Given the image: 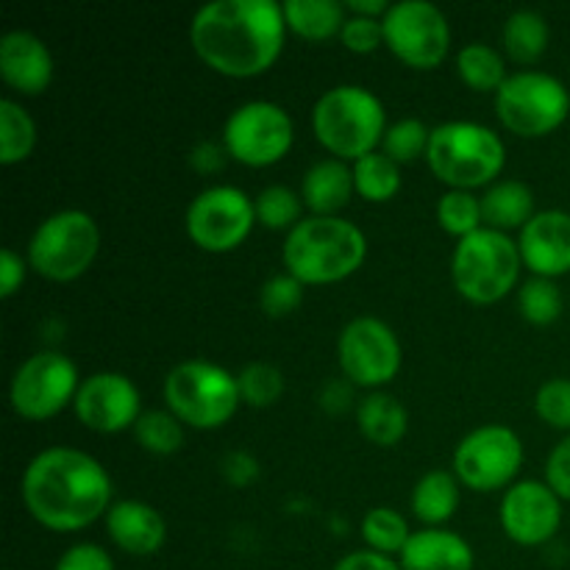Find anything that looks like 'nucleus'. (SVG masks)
<instances>
[{"label": "nucleus", "instance_id": "f8f14e48", "mask_svg": "<svg viewBox=\"0 0 570 570\" xmlns=\"http://www.w3.org/2000/svg\"><path fill=\"white\" fill-rule=\"evenodd\" d=\"M384 48L412 70H434L451 50L449 17L429 0L390 3L382 20Z\"/></svg>", "mask_w": 570, "mask_h": 570}, {"label": "nucleus", "instance_id": "9d476101", "mask_svg": "<svg viewBox=\"0 0 570 570\" xmlns=\"http://www.w3.org/2000/svg\"><path fill=\"white\" fill-rule=\"evenodd\" d=\"M81 382L70 356L61 351H37L11 376L9 404L22 421H50L72 406Z\"/></svg>", "mask_w": 570, "mask_h": 570}, {"label": "nucleus", "instance_id": "2eb2a0df", "mask_svg": "<svg viewBox=\"0 0 570 570\" xmlns=\"http://www.w3.org/2000/svg\"><path fill=\"white\" fill-rule=\"evenodd\" d=\"M340 371L354 387L382 390L401 373V340L384 321L371 315L345 323L337 340Z\"/></svg>", "mask_w": 570, "mask_h": 570}, {"label": "nucleus", "instance_id": "6e6552de", "mask_svg": "<svg viewBox=\"0 0 570 570\" xmlns=\"http://www.w3.org/2000/svg\"><path fill=\"white\" fill-rule=\"evenodd\" d=\"M100 250V228L89 212L61 209L33 228L26 262L37 276L67 284L95 265Z\"/></svg>", "mask_w": 570, "mask_h": 570}, {"label": "nucleus", "instance_id": "20e7f679", "mask_svg": "<svg viewBox=\"0 0 570 570\" xmlns=\"http://www.w3.org/2000/svg\"><path fill=\"white\" fill-rule=\"evenodd\" d=\"M315 139L340 161L354 165L362 156L382 148L387 134V111L376 92L360 83L326 89L312 109Z\"/></svg>", "mask_w": 570, "mask_h": 570}, {"label": "nucleus", "instance_id": "ea45409f", "mask_svg": "<svg viewBox=\"0 0 570 570\" xmlns=\"http://www.w3.org/2000/svg\"><path fill=\"white\" fill-rule=\"evenodd\" d=\"M340 42L345 45V50H351V53L356 56L376 53V50L384 45L382 20L348 14V20H345L343 26V33H340Z\"/></svg>", "mask_w": 570, "mask_h": 570}, {"label": "nucleus", "instance_id": "b1692460", "mask_svg": "<svg viewBox=\"0 0 570 570\" xmlns=\"http://www.w3.org/2000/svg\"><path fill=\"white\" fill-rule=\"evenodd\" d=\"M356 426L367 443L379 445V449H393L406 438L410 412L395 395L373 390L356 406Z\"/></svg>", "mask_w": 570, "mask_h": 570}, {"label": "nucleus", "instance_id": "a878e982", "mask_svg": "<svg viewBox=\"0 0 570 570\" xmlns=\"http://www.w3.org/2000/svg\"><path fill=\"white\" fill-rule=\"evenodd\" d=\"M287 31L306 42H328L343 33L348 9L337 0H287L282 3Z\"/></svg>", "mask_w": 570, "mask_h": 570}, {"label": "nucleus", "instance_id": "f257e3e1", "mask_svg": "<svg viewBox=\"0 0 570 570\" xmlns=\"http://www.w3.org/2000/svg\"><path fill=\"white\" fill-rule=\"evenodd\" d=\"M287 39L284 9L276 0H215L189 22V45L212 72L226 78L265 76Z\"/></svg>", "mask_w": 570, "mask_h": 570}, {"label": "nucleus", "instance_id": "f704fd0d", "mask_svg": "<svg viewBox=\"0 0 570 570\" xmlns=\"http://www.w3.org/2000/svg\"><path fill=\"white\" fill-rule=\"evenodd\" d=\"M239 399L250 410H267L284 395V376L271 362H250L237 373Z\"/></svg>", "mask_w": 570, "mask_h": 570}, {"label": "nucleus", "instance_id": "cd10ccee", "mask_svg": "<svg viewBox=\"0 0 570 570\" xmlns=\"http://www.w3.org/2000/svg\"><path fill=\"white\" fill-rule=\"evenodd\" d=\"M456 76L473 92L495 95L504 87L510 72H507V59L499 50L484 42H471L456 53Z\"/></svg>", "mask_w": 570, "mask_h": 570}, {"label": "nucleus", "instance_id": "ddd939ff", "mask_svg": "<svg viewBox=\"0 0 570 570\" xmlns=\"http://www.w3.org/2000/svg\"><path fill=\"white\" fill-rule=\"evenodd\" d=\"M523 468V443L510 426L488 423L460 440L454 451V473L473 493L510 490Z\"/></svg>", "mask_w": 570, "mask_h": 570}, {"label": "nucleus", "instance_id": "4be33fe9", "mask_svg": "<svg viewBox=\"0 0 570 570\" xmlns=\"http://www.w3.org/2000/svg\"><path fill=\"white\" fill-rule=\"evenodd\" d=\"M354 193V170L334 156L315 161L301 181V198L315 217H340Z\"/></svg>", "mask_w": 570, "mask_h": 570}, {"label": "nucleus", "instance_id": "393cba45", "mask_svg": "<svg viewBox=\"0 0 570 570\" xmlns=\"http://www.w3.org/2000/svg\"><path fill=\"white\" fill-rule=\"evenodd\" d=\"M462 482L451 471H429L412 490V512L426 529H443L460 510Z\"/></svg>", "mask_w": 570, "mask_h": 570}, {"label": "nucleus", "instance_id": "aec40b11", "mask_svg": "<svg viewBox=\"0 0 570 570\" xmlns=\"http://www.w3.org/2000/svg\"><path fill=\"white\" fill-rule=\"evenodd\" d=\"M104 521L111 543L131 557L156 554L167 540L165 518L156 507L145 504V501H115Z\"/></svg>", "mask_w": 570, "mask_h": 570}, {"label": "nucleus", "instance_id": "7c9ffc66", "mask_svg": "<svg viewBox=\"0 0 570 570\" xmlns=\"http://www.w3.org/2000/svg\"><path fill=\"white\" fill-rule=\"evenodd\" d=\"M410 538V523L393 507H373L362 518V540L376 554L401 557V551L406 549Z\"/></svg>", "mask_w": 570, "mask_h": 570}, {"label": "nucleus", "instance_id": "37998d69", "mask_svg": "<svg viewBox=\"0 0 570 570\" xmlns=\"http://www.w3.org/2000/svg\"><path fill=\"white\" fill-rule=\"evenodd\" d=\"M220 473L234 488H250L259 479V462L248 451H232V454L223 456Z\"/></svg>", "mask_w": 570, "mask_h": 570}, {"label": "nucleus", "instance_id": "c03bdc74", "mask_svg": "<svg viewBox=\"0 0 570 570\" xmlns=\"http://www.w3.org/2000/svg\"><path fill=\"white\" fill-rule=\"evenodd\" d=\"M28 262L14 248H3L0 254V298H14L26 282Z\"/></svg>", "mask_w": 570, "mask_h": 570}, {"label": "nucleus", "instance_id": "72a5a7b5", "mask_svg": "<svg viewBox=\"0 0 570 570\" xmlns=\"http://www.w3.org/2000/svg\"><path fill=\"white\" fill-rule=\"evenodd\" d=\"M438 223L445 234L456 237V243L471 237L479 228H484L482 198H476L473 193H465V189H449L438 200Z\"/></svg>", "mask_w": 570, "mask_h": 570}, {"label": "nucleus", "instance_id": "4c0bfd02", "mask_svg": "<svg viewBox=\"0 0 570 570\" xmlns=\"http://www.w3.org/2000/svg\"><path fill=\"white\" fill-rule=\"evenodd\" d=\"M304 304V284L289 273H278V276L267 278L259 289V309L273 321L295 315Z\"/></svg>", "mask_w": 570, "mask_h": 570}, {"label": "nucleus", "instance_id": "9b49d317", "mask_svg": "<svg viewBox=\"0 0 570 570\" xmlns=\"http://www.w3.org/2000/svg\"><path fill=\"white\" fill-rule=\"evenodd\" d=\"M295 142L293 117L273 100H248L228 115L223 126V148L245 167H273Z\"/></svg>", "mask_w": 570, "mask_h": 570}, {"label": "nucleus", "instance_id": "de8ad7c7", "mask_svg": "<svg viewBox=\"0 0 570 570\" xmlns=\"http://www.w3.org/2000/svg\"><path fill=\"white\" fill-rule=\"evenodd\" d=\"M351 387L354 384L345 379V382H328L326 387H323L321 393V406L326 412H332V415H340V412H345L351 406Z\"/></svg>", "mask_w": 570, "mask_h": 570}, {"label": "nucleus", "instance_id": "a19ab883", "mask_svg": "<svg viewBox=\"0 0 570 570\" xmlns=\"http://www.w3.org/2000/svg\"><path fill=\"white\" fill-rule=\"evenodd\" d=\"M53 570H117L109 551L98 543H76L59 557Z\"/></svg>", "mask_w": 570, "mask_h": 570}, {"label": "nucleus", "instance_id": "f03ea898", "mask_svg": "<svg viewBox=\"0 0 570 570\" xmlns=\"http://www.w3.org/2000/svg\"><path fill=\"white\" fill-rule=\"evenodd\" d=\"M111 493L109 471L92 454L70 445L39 451L20 482L28 515L50 532H81L106 518L115 504Z\"/></svg>", "mask_w": 570, "mask_h": 570}, {"label": "nucleus", "instance_id": "58836bf2", "mask_svg": "<svg viewBox=\"0 0 570 570\" xmlns=\"http://www.w3.org/2000/svg\"><path fill=\"white\" fill-rule=\"evenodd\" d=\"M534 412L546 426L570 434V379H549L540 384Z\"/></svg>", "mask_w": 570, "mask_h": 570}, {"label": "nucleus", "instance_id": "a211bd4d", "mask_svg": "<svg viewBox=\"0 0 570 570\" xmlns=\"http://www.w3.org/2000/svg\"><path fill=\"white\" fill-rule=\"evenodd\" d=\"M523 267L538 278H560L570 273V215L560 209L538 212L518 234Z\"/></svg>", "mask_w": 570, "mask_h": 570}, {"label": "nucleus", "instance_id": "f3484780", "mask_svg": "<svg viewBox=\"0 0 570 570\" xmlns=\"http://www.w3.org/2000/svg\"><path fill=\"white\" fill-rule=\"evenodd\" d=\"M501 529L512 543L523 549L543 546L560 532L562 527V499L546 482H515L504 490L499 510Z\"/></svg>", "mask_w": 570, "mask_h": 570}, {"label": "nucleus", "instance_id": "4468645a", "mask_svg": "<svg viewBox=\"0 0 570 570\" xmlns=\"http://www.w3.org/2000/svg\"><path fill=\"white\" fill-rule=\"evenodd\" d=\"M184 226L193 245L206 254H232L254 232V198H248L239 187L217 184L189 200Z\"/></svg>", "mask_w": 570, "mask_h": 570}, {"label": "nucleus", "instance_id": "bb28decb", "mask_svg": "<svg viewBox=\"0 0 570 570\" xmlns=\"http://www.w3.org/2000/svg\"><path fill=\"white\" fill-rule=\"evenodd\" d=\"M549 22H546V17L540 11L532 9H521L515 14H510L504 28H501L504 56L521 67L538 65L546 50H549Z\"/></svg>", "mask_w": 570, "mask_h": 570}, {"label": "nucleus", "instance_id": "09e8293b", "mask_svg": "<svg viewBox=\"0 0 570 570\" xmlns=\"http://www.w3.org/2000/svg\"><path fill=\"white\" fill-rule=\"evenodd\" d=\"M345 9H348V14L354 17H373V20H384V14L390 11V3H384V0H348Z\"/></svg>", "mask_w": 570, "mask_h": 570}, {"label": "nucleus", "instance_id": "e433bc0d", "mask_svg": "<svg viewBox=\"0 0 570 570\" xmlns=\"http://www.w3.org/2000/svg\"><path fill=\"white\" fill-rule=\"evenodd\" d=\"M429 137H432V128L426 122L417 120V117H404V120L387 126V134H384L379 150L387 154L395 165H412L421 156L426 159Z\"/></svg>", "mask_w": 570, "mask_h": 570}, {"label": "nucleus", "instance_id": "412c9836", "mask_svg": "<svg viewBox=\"0 0 570 570\" xmlns=\"http://www.w3.org/2000/svg\"><path fill=\"white\" fill-rule=\"evenodd\" d=\"M401 570H473L471 543L451 529H421L399 557Z\"/></svg>", "mask_w": 570, "mask_h": 570}, {"label": "nucleus", "instance_id": "423d86ee", "mask_svg": "<svg viewBox=\"0 0 570 570\" xmlns=\"http://www.w3.org/2000/svg\"><path fill=\"white\" fill-rule=\"evenodd\" d=\"M165 404L184 426L215 432L237 415L239 384L234 373L209 360H184L165 376Z\"/></svg>", "mask_w": 570, "mask_h": 570}, {"label": "nucleus", "instance_id": "0eeeda50", "mask_svg": "<svg viewBox=\"0 0 570 570\" xmlns=\"http://www.w3.org/2000/svg\"><path fill=\"white\" fill-rule=\"evenodd\" d=\"M521 250L510 234L479 228L471 237L460 239L451 256V278L456 293L476 306L504 301L521 278Z\"/></svg>", "mask_w": 570, "mask_h": 570}, {"label": "nucleus", "instance_id": "6ab92c4d", "mask_svg": "<svg viewBox=\"0 0 570 570\" xmlns=\"http://www.w3.org/2000/svg\"><path fill=\"white\" fill-rule=\"evenodd\" d=\"M0 78L22 98H37L53 81L50 48L31 31H9L0 39Z\"/></svg>", "mask_w": 570, "mask_h": 570}, {"label": "nucleus", "instance_id": "1a4fd4ad", "mask_svg": "<svg viewBox=\"0 0 570 570\" xmlns=\"http://www.w3.org/2000/svg\"><path fill=\"white\" fill-rule=\"evenodd\" d=\"M495 115L501 126L521 139L554 134L570 115V92L557 76L540 70L510 72L495 92Z\"/></svg>", "mask_w": 570, "mask_h": 570}, {"label": "nucleus", "instance_id": "473e14b6", "mask_svg": "<svg viewBox=\"0 0 570 570\" xmlns=\"http://www.w3.org/2000/svg\"><path fill=\"white\" fill-rule=\"evenodd\" d=\"M256 209V226H265L271 232H293L304 217V198L295 189L282 187V184H273V187H265L254 198Z\"/></svg>", "mask_w": 570, "mask_h": 570}, {"label": "nucleus", "instance_id": "79ce46f5", "mask_svg": "<svg viewBox=\"0 0 570 570\" xmlns=\"http://www.w3.org/2000/svg\"><path fill=\"white\" fill-rule=\"evenodd\" d=\"M546 484L560 495L562 501H570V434L549 454L546 462Z\"/></svg>", "mask_w": 570, "mask_h": 570}, {"label": "nucleus", "instance_id": "49530a36", "mask_svg": "<svg viewBox=\"0 0 570 570\" xmlns=\"http://www.w3.org/2000/svg\"><path fill=\"white\" fill-rule=\"evenodd\" d=\"M226 148L217 142H200L195 145L193 154H189V165L195 167L198 173H217L226 161Z\"/></svg>", "mask_w": 570, "mask_h": 570}, {"label": "nucleus", "instance_id": "2f4dec72", "mask_svg": "<svg viewBox=\"0 0 570 570\" xmlns=\"http://www.w3.org/2000/svg\"><path fill=\"white\" fill-rule=\"evenodd\" d=\"M131 432L139 449L154 456H173L184 445V423L170 410H145Z\"/></svg>", "mask_w": 570, "mask_h": 570}, {"label": "nucleus", "instance_id": "7ed1b4c3", "mask_svg": "<svg viewBox=\"0 0 570 570\" xmlns=\"http://www.w3.org/2000/svg\"><path fill=\"white\" fill-rule=\"evenodd\" d=\"M367 259V237L345 217H304L282 248L284 273L304 287H326L354 276Z\"/></svg>", "mask_w": 570, "mask_h": 570}, {"label": "nucleus", "instance_id": "c85d7f7f", "mask_svg": "<svg viewBox=\"0 0 570 570\" xmlns=\"http://www.w3.org/2000/svg\"><path fill=\"white\" fill-rule=\"evenodd\" d=\"M37 148V122L17 100H0V165H22Z\"/></svg>", "mask_w": 570, "mask_h": 570}, {"label": "nucleus", "instance_id": "5701e85b", "mask_svg": "<svg viewBox=\"0 0 570 570\" xmlns=\"http://www.w3.org/2000/svg\"><path fill=\"white\" fill-rule=\"evenodd\" d=\"M534 212V193L529 184L518 181V178H501V181L490 184L482 195V220L484 228L493 232L512 234L527 226Z\"/></svg>", "mask_w": 570, "mask_h": 570}, {"label": "nucleus", "instance_id": "dca6fc26", "mask_svg": "<svg viewBox=\"0 0 570 570\" xmlns=\"http://www.w3.org/2000/svg\"><path fill=\"white\" fill-rule=\"evenodd\" d=\"M72 412L89 432L120 434L134 429V423L139 421L142 399H139L137 384L126 373L100 371L83 379L72 401Z\"/></svg>", "mask_w": 570, "mask_h": 570}, {"label": "nucleus", "instance_id": "a18cd8bd", "mask_svg": "<svg viewBox=\"0 0 570 570\" xmlns=\"http://www.w3.org/2000/svg\"><path fill=\"white\" fill-rule=\"evenodd\" d=\"M332 570H401V566L393 560V557H384V554H376V551L365 549V551H351V554H345Z\"/></svg>", "mask_w": 570, "mask_h": 570}, {"label": "nucleus", "instance_id": "c756f323", "mask_svg": "<svg viewBox=\"0 0 570 570\" xmlns=\"http://www.w3.org/2000/svg\"><path fill=\"white\" fill-rule=\"evenodd\" d=\"M351 170H354L356 195L371 204H387L401 193V165H395L382 150L356 159Z\"/></svg>", "mask_w": 570, "mask_h": 570}, {"label": "nucleus", "instance_id": "39448f33", "mask_svg": "<svg viewBox=\"0 0 570 570\" xmlns=\"http://www.w3.org/2000/svg\"><path fill=\"white\" fill-rule=\"evenodd\" d=\"M426 161L445 187L473 193L499 181L507 165V148L493 128L473 120H451L432 128Z\"/></svg>", "mask_w": 570, "mask_h": 570}, {"label": "nucleus", "instance_id": "c9c22d12", "mask_svg": "<svg viewBox=\"0 0 570 570\" xmlns=\"http://www.w3.org/2000/svg\"><path fill=\"white\" fill-rule=\"evenodd\" d=\"M562 293L551 278L532 276L521 289H518V309L521 317L532 326H551L562 315Z\"/></svg>", "mask_w": 570, "mask_h": 570}]
</instances>
